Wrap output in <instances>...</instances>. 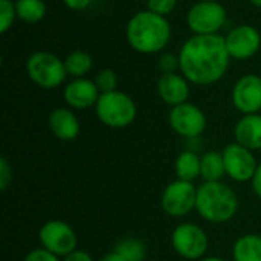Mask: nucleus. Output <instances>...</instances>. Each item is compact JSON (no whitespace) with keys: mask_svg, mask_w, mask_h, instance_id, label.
I'll use <instances>...</instances> for the list:
<instances>
[{"mask_svg":"<svg viewBox=\"0 0 261 261\" xmlns=\"http://www.w3.org/2000/svg\"><path fill=\"white\" fill-rule=\"evenodd\" d=\"M229 58L225 37L219 34L194 35L180 49L179 69L188 81L208 86L217 83L226 73Z\"/></svg>","mask_w":261,"mask_h":261,"instance_id":"f257e3e1","label":"nucleus"},{"mask_svg":"<svg viewBox=\"0 0 261 261\" xmlns=\"http://www.w3.org/2000/svg\"><path fill=\"white\" fill-rule=\"evenodd\" d=\"M171 38V28L165 17L151 11L135 14L127 24V40L141 54H156L162 50Z\"/></svg>","mask_w":261,"mask_h":261,"instance_id":"f03ea898","label":"nucleus"},{"mask_svg":"<svg viewBox=\"0 0 261 261\" xmlns=\"http://www.w3.org/2000/svg\"><path fill=\"white\" fill-rule=\"evenodd\" d=\"M237 206V196L228 185L222 182H205L197 190L196 208L208 222H228L234 217Z\"/></svg>","mask_w":261,"mask_h":261,"instance_id":"7ed1b4c3","label":"nucleus"},{"mask_svg":"<svg viewBox=\"0 0 261 261\" xmlns=\"http://www.w3.org/2000/svg\"><path fill=\"white\" fill-rule=\"evenodd\" d=\"M96 115L109 127H127L136 118V104L127 93L118 90L101 93L96 102Z\"/></svg>","mask_w":261,"mask_h":261,"instance_id":"20e7f679","label":"nucleus"},{"mask_svg":"<svg viewBox=\"0 0 261 261\" xmlns=\"http://www.w3.org/2000/svg\"><path fill=\"white\" fill-rule=\"evenodd\" d=\"M26 70L32 83L41 89H55L66 80L64 61L50 52H35L28 58Z\"/></svg>","mask_w":261,"mask_h":261,"instance_id":"39448f33","label":"nucleus"},{"mask_svg":"<svg viewBox=\"0 0 261 261\" xmlns=\"http://www.w3.org/2000/svg\"><path fill=\"white\" fill-rule=\"evenodd\" d=\"M226 21V11L219 2H197L187 14V23L196 35L217 34Z\"/></svg>","mask_w":261,"mask_h":261,"instance_id":"423d86ee","label":"nucleus"},{"mask_svg":"<svg viewBox=\"0 0 261 261\" xmlns=\"http://www.w3.org/2000/svg\"><path fill=\"white\" fill-rule=\"evenodd\" d=\"M174 251L188 260L200 258L208 249V237L202 228L193 223H184L173 232Z\"/></svg>","mask_w":261,"mask_h":261,"instance_id":"0eeeda50","label":"nucleus"},{"mask_svg":"<svg viewBox=\"0 0 261 261\" xmlns=\"http://www.w3.org/2000/svg\"><path fill=\"white\" fill-rule=\"evenodd\" d=\"M40 242L43 248L55 255H69L76 248V236L73 229L60 220H52L40 229Z\"/></svg>","mask_w":261,"mask_h":261,"instance_id":"6e6552de","label":"nucleus"},{"mask_svg":"<svg viewBox=\"0 0 261 261\" xmlns=\"http://www.w3.org/2000/svg\"><path fill=\"white\" fill-rule=\"evenodd\" d=\"M197 191L191 182L187 180H176L170 184L162 196V206L167 214L174 217H182L191 213L196 208Z\"/></svg>","mask_w":261,"mask_h":261,"instance_id":"1a4fd4ad","label":"nucleus"},{"mask_svg":"<svg viewBox=\"0 0 261 261\" xmlns=\"http://www.w3.org/2000/svg\"><path fill=\"white\" fill-rule=\"evenodd\" d=\"M222 156H223L225 171L229 177H232L237 182L252 180L257 171V162L249 148L240 145L239 142L229 144L223 150Z\"/></svg>","mask_w":261,"mask_h":261,"instance_id":"9d476101","label":"nucleus"},{"mask_svg":"<svg viewBox=\"0 0 261 261\" xmlns=\"http://www.w3.org/2000/svg\"><path fill=\"white\" fill-rule=\"evenodd\" d=\"M170 125L180 136L196 138L200 133H203L206 127V118L199 107L184 102L171 109Z\"/></svg>","mask_w":261,"mask_h":261,"instance_id":"9b49d317","label":"nucleus"},{"mask_svg":"<svg viewBox=\"0 0 261 261\" xmlns=\"http://www.w3.org/2000/svg\"><path fill=\"white\" fill-rule=\"evenodd\" d=\"M225 41L231 58L236 60H248L254 57L261 47L260 32L251 24L234 28L225 37Z\"/></svg>","mask_w":261,"mask_h":261,"instance_id":"f8f14e48","label":"nucleus"},{"mask_svg":"<svg viewBox=\"0 0 261 261\" xmlns=\"http://www.w3.org/2000/svg\"><path fill=\"white\" fill-rule=\"evenodd\" d=\"M232 102L246 115L257 113L261 109V76L252 73L242 76L234 86Z\"/></svg>","mask_w":261,"mask_h":261,"instance_id":"ddd939ff","label":"nucleus"},{"mask_svg":"<svg viewBox=\"0 0 261 261\" xmlns=\"http://www.w3.org/2000/svg\"><path fill=\"white\" fill-rule=\"evenodd\" d=\"M98 87L95 81L86 78H76L75 81L69 83L64 89V99L73 109H87L96 106L98 102Z\"/></svg>","mask_w":261,"mask_h":261,"instance_id":"4468645a","label":"nucleus"},{"mask_svg":"<svg viewBox=\"0 0 261 261\" xmlns=\"http://www.w3.org/2000/svg\"><path fill=\"white\" fill-rule=\"evenodd\" d=\"M188 80L185 76H180L174 72L171 73H162V76L158 81V92L159 96L170 106L176 107L179 104L187 102L190 96V87Z\"/></svg>","mask_w":261,"mask_h":261,"instance_id":"2eb2a0df","label":"nucleus"},{"mask_svg":"<svg viewBox=\"0 0 261 261\" xmlns=\"http://www.w3.org/2000/svg\"><path fill=\"white\" fill-rule=\"evenodd\" d=\"M49 127L52 133L61 141H72L80 133L78 119L67 109H55L49 115Z\"/></svg>","mask_w":261,"mask_h":261,"instance_id":"dca6fc26","label":"nucleus"},{"mask_svg":"<svg viewBox=\"0 0 261 261\" xmlns=\"http://www.w3.org/2000/svg\"><path fill=\"white\" fill-rule=\"evenodd\" d=\"M236 139L249 150H261V116L246 115L236 125Z\"/></svg>","mask_w":261,"mask_h":261,"instance_id":"f3484780","label":"nucleus"},{"mask_svg":"<svg viewBox=\"0 0 261 261\" xmlns=\"http://www.w3.org/2000/svg\"><path fill=\"white\" fill-rule=\"evenodd\" d=\"M236 261H261V237L245 236L234 245Z\"/></svg>","mask_w":261,"mask_h":261,"instance_id":"a211bd4d","label":"nucleus"},{"mask_svg":"<svg viewBox=\"0 0 261 261\" xmlns=\"http://www.w3.org/2000/svg\"><path fill=\"white\" fill-rule=\"evenodd\" d=\"M226 174L223 156L220 153L211 151L202 158L200 164V176L206 182H220V179Z\"/></svg>","mask_w":261,"mask_h":261,"instance_id":"6ab92c4d","label":"nucleus"},{"mask_svg":"<svg viewBox=\"0 0 261 261\" xmlns=\"http://www.w3.org/2000/svg\"><path fill=\"white\" fill-rule=\"evenodd\" d=\"M202 159L193 151H184L176 161V174L180 180L191 182L200 174Z\"/></svg>","mask_w":261,"mask_h":261,"instance_id":"aec40b11","label":"nucleus"},{"mask_svg":"<svg viewBox=\"0 0 261 261\" xmlns=\"http://www.w3.org/2000/svg\"><path fill=\"white\" fill-rule=\"evenodd\" d=\"M15 11L24 23H38L46 14V3L43 0H17Z\"/></svg>","mask_w":261,"mask_h":261,"instance_id":"412c9836","label":"nucleus"},{"mask_svg":"<svg viewBox=\"0 0 261 261\" xmlns=\"http://www.w3.org/2000/svg\"><path fill=\"white\" fill-rule=\"evenodd\" d=\"M64 67L67 75L81 78L92 69V57L84 50H73L64 58Z\"/></svg>","mask_w":261,"mask_h":261,"instance_id":"4be33fe9","label":"nucleus"},{"mask_svg":"<svg viewBox=\"0 0 261 261\" xmlns=\"http://www.w3.org/2000/svg\"><path fill=\"white\" fill-rule=\"evenodd\" d=\"M116 252H119L127 261H142L145 258V246L142 242L130 239V240H124L121 243H118Z\"/></svg>","mask_w":261,"mask_h":261,"instance_id":"5701e85b","label":"nucleus"},{"mask_svg":"<svg viewBox=\"0 0 261 261\" xmlns=\"http://www.w3.org/2000/svg\"><path fill=\"white\" fill-rule=\"evenodd\" d=\"M95 84H96V87H98V90L101 93L115 92L116 90V86H118V76H116L115 70H112V69H102L96 75Z\"/></svg>","mask_w":261,"mask_h":261,"instance_id":"b1692460","label":"nucleus"},{"mask_svg":"<svg viewBox=\"0 0 261 261\" xmlns=\"http://www.w3.org/2000/svg\"><path fill=\"white\" fill-rule=\"evenodd\" d=\"M17 15L15 3L11 0H0V32L5 34L12 26L14 18Z\"/></svg>","mask_w":261,"mask_h":261,"instance_id":"393cba45","label":"nucleus"},{"mask_svg":"<svg viewBox=\"0 0 261 261\" xmlns=\"http://www.w3.org/2000/svg\"><path fill=\"white\" fill-rule=\"evenodd\" d=\"M176 3H177V0H147L148 11L159 14L162 17L168 15L176 8Z\"/></svg>","mask_w":261,"mask_h":261,"instance_id":"a878e982","label":"nucleus"},{"mask_svg":"<svg viewBox=\"0 0 261 261\" xmlns=\"http://www.w3.org/2000/svg\"><path fill=\"white\" fill-rule=\"evenodd\" d=\"M158 64H159V69L164 73H171V72H174L179 67V57H176L173 54H164L159 58Z\"/></svg>","mask_w":261,"mask_h":261,"instance_id":"bb28decb","label":"nucleus"},{"mask_svg":"<svg viewBox=\"0 0 261 261\" xmlns=\"http://www.w3.org/2000/svg\"><path fill=\"white\" fill-rule=\"evenodd\" d=\"M12 180V170L5 158L0 159V190H6L9 182Z\"/></svg>","mask_w":261,"mask_h":261,"instance_id":"cd10ccee","label":"nucleus"},{"mask_svg":"<svg viewBox=\"0 0 261 261\" xmlns=\"http://www.w3.org/2000/svg\"><path fill=\"white\" fill-rule=\"evenodd\" d=\"M24 261H58L57 255L46 249H35L26 255Z\"/></svg>","mask_w":261,"mask_h":261,"instance_id":"c85d7f7f","label":"nucleus"},{"mask_svg":"<svg viewBox=\"0 0 261 261\" xmlns=\"http://www.w3.org/2000/svg\"><path fill=\"white\" fill-rule=\"evenodd\" d=\"M64 5L69 8V9H73V11H81L84 8H87L90 5L92 0H63Z\"/></svg>","mask_w":261,"mask_h":261,"instance_id":"c756f323","label":"nucleus"},{"mask_svg":"<svg viewBox=\"0 0 261 261\" xmlns=\"http://www.w3.org/2000/svg\"><path fill=\"white\" fill-rule=\"evenodd\" d=\"M64 261H92L90 255L83 251H73L69 255H66Z\"/></svg>","mask_w":261,"mask_h":261,"instance_id":"7c9ffc66","label":"nucleus"},{"mask_svg":"<svg viewBox=\"0 0 261 261\" xmlns=\"http://www.w3.org/2000/svg\"><path fill=\"white\" fill-rule=\"evenodd\" d=\"M252 188H254L255 194L261 199V164L257 167V171L252 177Z\"/></svg>","mask_w":261,"mask_h":261,"instance_id":"2f4dec72","label":"nucleus"},{"mask_svg":"<svg viewBox=\"0 0 261 261\" xmlns=\"http://www.w3.org/2000/svg\"><path fill=\"white\" fill-rule=\"evenodd\" d=\"M101 261H127V260H125L119 252H116V251H115V252H112V254H107V255H106V257H104Z\"/></svg>","mask_w":261,"mask_h":261,"instance_id":"473e14b6","label":"nucleus"},{"mask_svg":"<svg viewBox=\"0 0 261 261\" xmlns=\"http://www.w3.org/2000/svg\"><path fill=\"white\" fill-rule=\"evenodd\" d=\"M252 5H255V6H258V8H261V0H249Z\"/></svg>","mask_w":261,"mask_h":261,"instance_id":"72a5a7b5","label":"nucleus"},{"mask_svg":"<svg viewBox=\"0 0 261 261\" xmlns=\"http://www.w3.org/2000/svg\"><path fill=\"white\" fill-rule=\"evenodd\" d=\"M202 261H225V260H222V258H216V257H210V258H205V260H202Z\"/></svg>","mask_w":261,"mask_h":261,"instance_id":"f704fd0d","label":"nucleus"},{"mask_svg":"<svg viewBox=\"0 0 261 261\" xmlns=\"http://www.w3.org/2000/svg\"><path fill=\"white\" fill-rule=\"evenodd\" d=\"M200 2H217V0H200Z\"/></svg>","mask_w":261,"mask_h":261,"instance_id":"c9c22d12","label":"nucleus"}]
</instances>
